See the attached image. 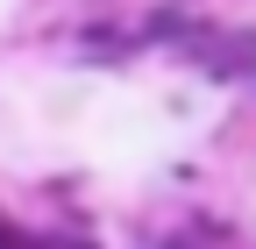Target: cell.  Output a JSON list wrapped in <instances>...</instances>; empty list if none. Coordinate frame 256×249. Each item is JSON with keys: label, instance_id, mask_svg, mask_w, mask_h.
Instances as JSON below:
<instances>
[{"label": "cell", "instance_id": "6da1fadb", "mask_svg": "<svg viewBox=\"0 0 256 249\" xmlns=\"http://www.w3.org/2000/svg\"><path fill=\"white\" fill-rule=\"evenodd\" d=\"M0 249H36V242H28V235H22V228L8 221V214H0Z\"/></svg>", "mask_w": 256, "mask_h": 249}]
</instances>
